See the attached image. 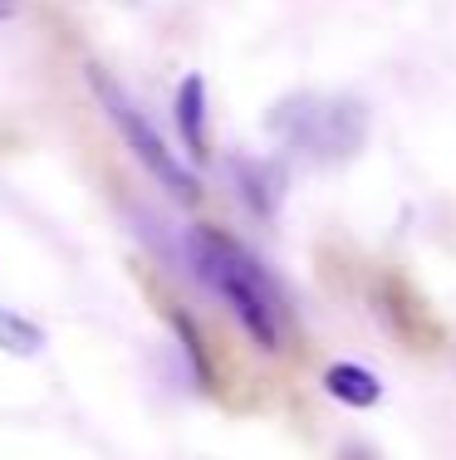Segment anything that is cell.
I'll use <instances>...</instances> for the list:
<instances>
[{"mask_svg": "<svg viewBox=\"0 0 456 460\" xmlns=\"http://www.w3.org/2000/svg\"><path fill=\"white\" fill-rule=\"evenodd\" d=\"M187 260L197 270V279L236 314V323L251 333L260 353H280V314H285V304H280L275 279L265 275V265L251 250L216 226H192Z\"/></svg>", "mask_w": 456, "mask_h": 460, "instance_id": "cell-1", "label": "cell"}, {"mask_svg": "<svg viewBox=\"0 0 456 460\" xmlns=\"http://www.w3.org/2000/svg\"><path fill=\"white\" fill-rule=\"evenodd\" d=\"M265 133L314 162H349L368 142V108L349 93H285L265 113Z\"/></svg>", "mask_w": 456, "mask_h": 460, "instance_id": "cell-2", "label": "cell"}, {"mask_svg": "<svg viewBox=\"0 0 456 460\" xmlns=\"http://www.w3.org/2000/svg\"><path fill=\"white\" fill-rule=\"evenodd\" d=\"M89 84H94V98L103 103L108 123H113V128H118V137L128 142V152H133V157L148 167V177L157 181L167 196H177V201H187V206L197 201V196H201L197 172H192L187 162H182L177 152L167 147V142H162V133L148 123V118H143V108H138L133 98L118 89V84L108 79L103 69H89Z\"/></svg>", "mask_w": 456, "mask_h": 460, "instance_id": "cell-3", "label": "cell"}, {"mask_svg": "<svg viewBox=\"0 0 456 460\" xmlns=\"http://www.w3.org/2000/svg\"><path fill=\"white\" fill-rule=\"evenodd\" d=\"M231 181H236V196L246 201V211L260 216V221H270V216L280 211V201H285V167L270 157H231Z\"/></svg>", "mask_w": 456, "mask_h": 460, "instance_id": "cell-4", "label": "cell"}, {"mask_svg": "<svg viewBox=\"0 0 456 460\" xmlns=\"http://www.w3.org/2000/svg\"><path fill=\"white\" fill-rule=\"evenodd\" d=\"M172 118H177V133H182L187 157L206 162V79H201V74H187V79L177 84Z\"/></svg>", "mask_w": 456, "mask_h": 460, "instance_id": "cell-5", "label": "cell"}, {"mask_svg": "<svg viewBox=\"0 0 456 460\" xmlns=\"http://www.w3.org/2000/svg\"><path fill=\"white\" fill-rule=\"evenodd\" d=\"M324 392H329L334 402H344V407H353V411H368V407L383 402V382L358 363H334L324 372Z\"/></svg>", "mask_w": 456, "mask_h": 460, "instance_id": "cell-6", "label": "cell"}, {"mask_svg": "<svg viewBox=\"0 0 456 460\" xmlns=\"http://www.w3.org/2000/svg\"><path fill=\"white\" fill-rule=\"evenodd\" d=\"M0 353L10 358H40L45 353V328L20 309H0Z\"/></svg>", "mask_w": 456, "mask_h": 460, "instance_id": "cell-7", "label": "cell"}, {"mask_svg": "<svg viewBox=\"0 0 456 460\" xmlns=\"http://www.w3.org/2000/svg\"><path fill=\"white\" fill-rule=\"evenodd\" d=\"M172 328H177L182 348H187V363H192V372H197V382H201L206 392H211V387H216V367H211V353H206V338L197 333L192 314H187V309H172Z\"/></svg>", "mask_w": 456, "mask_h": 460, "instance_id": "cell-8", "label": "cell"}, {"mask_svg": "<svg viewBox=\"0 0 456 460\" xmlns=\"http://www.w3.org/2000/svg\"><path fill=\"white\" fill-rule=\"evenodd\" d=\"M339 460H378V456L368 451V446H344V451H339Z\"/></svg>", "mask_w": 456, "mask_h": 460, "instance_id": "cell-9", "label": "cell"}, {"mask_svg": "<svg viewBox=\"0 0 456 460\" xmlns=\"http://www.w3.org/2000/svg\"><path fill=\"white\" fill-rule=\"evenodd\" d=\"M15 15V0H0V20H10Z\"/></svg>", "mask_w": 456, "mask_h": 460, "instance_id": "cell-10", "label": "cell"}]
</instances>
